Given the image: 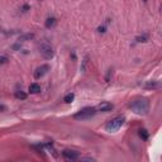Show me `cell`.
Listing matches in <instances>:
<instances>
[{"instance_id":"obj_1","label":"cell","mask_w":162,"mask_h":162,"mask_svg":"<svg viewBox=\"0 0 162 162\" xmlns=\"http://www.w3.org/2000/svg\"><path fill=\"white\" fill-rule=\"evenodd\" d=\"M131 109L134 111L136 114L144 115L150 110V101L147 100V99H144V98H142V99H137L134 101H132Z\"/></svg>"},{"instance_id":"obj_2","label":"cell","mask_w":162,"mask_h":162,"mask_svg":"<svg viewBox=\"0 0 162 162\" xmlns=\"http://www.w3.org/2000/svg\"><path fill=\"white\" fill-rule=\"evenodd\" d=\"M95 114H96V108L86 107V108L81 109L79 113H76V114L74 115V119H76V121H85V119L94 117Z\"/></svg>"},{"instance_id":"obj_3","label":"cell","mask_w":162,"mask_h":162,"mask_svg":"<svg viewBox=\"0 0 162 162\" xmlns=\"http://www.w3.org/2000/svg\"><path fill=\"white\" fill-rule=\"evenodd\" d=\"M39 53H41L42 57L46 58V60H51L55 55L52 46L50 43H47V42H42L39 45Z\"/></svg>"},{"instance_id":"obj_4","label":"cell","mask_w":162,"mask_h":162,"mask_svg":"<svg viewBox=\"0 0 162 162\" xmlns=\"http://www.w3.org/2000/svg\"><path fill=\"white\" fill-rule=\"evenodd\" d=\"M124 121H125L124 117H117V118H114L113 121H110L107 125H105V129H107V132H110V133L115 132L124 124Z\"/></svg>"},{"instance_id":"obj_5","label":"cell","mask_w":162,"mask_h":162,"mask_svg":"<svg viewBox=\"0 0 162 162\" xmlns=\"http://www.w3.org/2000/svg\"><path fill=\"white\" fill-rule=\"evenodd\" d=\"M48 71H50V66L48 65H42L39 66L36 71H34V79L36 80H39L41 77H43Z\"/></svg>"},{"instance_id":"obj_6","label":"cell","mask_w":162,"mask_h":162,"mask_svg":"<svg viewBox=\"0 0 162 162\" xmlns=\"http://www.w3.org/2000/svg\"><path fill=\"white\" fill-rule=\"evenodd\" d=\"M111 109H113V105H111L110 103H108V101H103V103H100V104L96 107V110L103 111V113H105V111H110Z\"/></svg>"},{"instance_id":"obj_7","label":"cell","mask_w":162,"mask_h":162,"mask_svg":"<svg viewBox=\"0 0 162 162\" xmlns=\"http://www.w3.org/2000/svg\"><path fill=\"white\" fill-rule=\"evenodd\" d=\"M62 154H63V157H66L67 160H77L79 158V152H76V151L66 150V151L62 152Z\"/></svg>"},{"instance_id":"obj_8","label":"cell","mask_w":162,"mask_h":162,"mask_svg":"<svg viewBox=\"0 0 162 162\" xmlns=\"http://www.w3.org/2000/svg\"><path fill=\"white\" fill-rule=\"evenodd\" d=\"M56 24H57V20H56V18H48L46 20V23H45L46 28H53V27H56Z\"/></svg>"},{"instance_id":"obj_9","label":"cell","mask_w":162,"mask_h":162,"mask_svg":"<svg viewBox=\"0 0 162 162\" xmlns=\"http://www.w3.org/2000/svg\"><path fill=\"white\" fill-rule=\"evenodd\" d=\"M29 91H31V93H33V94H37V93H39V91H41V86L38 85V84H36V82L31 84V85H29Z\"/></svg>"},{"instance_id":"obj_10","label":"cell","mask_w":162,"mask_h":162,"mask_svg":"<svg viewBox=\"0 0 162 162\" xmlns=\"http://www.w3.org/2000/svg\"><path fill=\"white\" fill-rule=\"evenodd\" d=\"M74 99H75V94L70 93V94H67V95L65 96V99H63V101L67 103V104H70V103H72V101H74Z\"/></svg>"},{"instance_id":"obj_11","label":"cell","mask_w":162,"mask_h":162,"mask_svg":"<svg viewBox=\"0 0 162 162\" xmlns=\"http://www.w3.org/2000/svg\"><path fill=\"white\" fill-rule=\"evenodd\" d=\"M15 98L17 99H20V100H24V99H27V94L19 90V91H15Z\"/></svg>"},{"instance_id":"obj_12","label":"cell","mask_w":162,"mask_h":162,"mask_svg":"<svg viewBox=\"0 0 162 162\" xmlns=\"http://www.w3.org/2000/svg\"><path fill=\"white\" fill-rule=\"evenodd\" d=\"M139 136H141V138H142V139L147 141V139H148V132H147L146 129H139Z\"/></svg>"},{"instance_id":"obj_13","label":"cell","mask_w":162,"mask_h":162,"mask_svg":"<svg viewBox=\"0 0 162 162\" xmlns=\"http://www.w3.org/2000/svg\"><path fill=\"white\" fill-rule=\"evenodd\" d=\"M34 36L33 34H25V36H22V37H19V41H27V39H32Z\"/></svg>"},{"instance_id":"obj_14","label":"cell","mask_w":162,"mask_h":162,"mask_svg":"<svg viewBox=\"0 0 162 162\" xmlns=\"http://www.w3.org/2000/svg\"><path fill=\"white\" fill-rule=\"evenodd\" d=\"M6 62H8V57H6V56H2V57H0V66L4 65Z\"/></svg>"},{"instance_id":"obj_15","label":"cell","mask_w":162,"mask_h":162,"mask_svg":"<svg viewBox=\"0 0 162 162\" xmlns=\"http://www.w3.org/2000/svg\"><path fill=\"white\" fill-rule=\"evenodd\" d=\"M137 42H147V37H146V36L137 37Z\"/></svg>"},{"instance_id":"obj_16","label":"cell","mask_w":162,"mask_h":162,"mask_svg":"<svg viewBox=\"0 0 162 162\" xmlns=\"http://www.w3.org/2000/svg\"><path fill=\"white\" fill-rule=\"evenodd\" d=\"M5 110H6V107H5V105L0 104V113H2V111H5Z\"/></svg>"},{"instance_id":"obj_17","label":"cell","mask_w":162,"mask_h":162,"mask_svg":"<svg viewBox=\"0 0 162 162\" xmlns=\"http://www.w3.org/2000/svg\"><path fill=\"white\" fill-rule=\"evenodd\" d=\"M111 75V70H109V72H108V76H107V81H109V77Z\"/></svg>"},{"instance_id":"obj_18","label":"cell","mask_w":162,"mask_h":162,"mask_svg":"<svg viewBox=\"0 0 162 162\" xmlns=\"http://www.w3.org/2000/svg\"><path fill=\"white\" fill-rule=\"evenodd\" d=\"M99 32H100V33H101V32H105V28H104V27H100V28H99Z\"/></svg>"}]
</instances>
